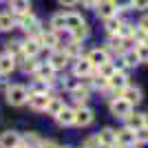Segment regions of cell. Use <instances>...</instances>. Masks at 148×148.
Wrapping results in <instances>:
<instances>
[{
  "mask_svg": "<svg viewBox=\"0 0 148 148\" xmlns=\"http://www.w3.org/2000/svg\"><path fill=\"white\" fill-rule=\"evenodd\" d=\"M64 29L71 33V38L73 40H84V38L88 36V25H86V20L82 18L80 13H75V11H69L66 13V18H64Z\"/></svg>",
  "mask_w": 148,
  "mask_h": 148,
  "instance_id": "1",
  "label": "cell"
},
{
  "mask_svg": "<svg viewBox=\"0 0 148 148\" xmlns=\"http://www.w3.org/2000/svg\"><path fill=\"white\" fill-rule=\"evenodd\" d=\"M18 27L25 31L29 38H38V36H40V31H42V29H40V20H38L31 11L18 16Z\"/></svg>",
  "mask_w": 148,
  "mask_h": 148,
  "instance_id": "2",
  "label": "cell"
},
{
  "mask_svg": "<svg viewBox=\"0 0 148 148\" xmlns=\"http://www.w3.org/2000/svg\"><path fill=\"white\" fill-rule=\"evenodd\" d=\"M27 99H29V88L27 86L11 84V86L7 88V102L11 106H22V104H27Z\"/></svg>",
  "mask_w": 148,
  "mask_h": 148,
  "instance_id": "3",
  "label": "cell"
},
{
  "mask_svg": "<svg viewBox=\"0 0 148 148\" xmlns=\"http://www.w3.org/2000/svg\"><path fill=\"white\" fill-rule=\"evenodd\" d=\"M111 113H113V117H119V119H126L133 113V104H130L128 99H124L122 95L115 99H111Z\"/></svg>",
  "mask_w": 148,
  "mask_h": 148,
  "instance_id": "4",
  "label": "cell"
},
{
  "mask_svg": "<svg viewBox=\"0 0 148 148\" xmlns=\"http://www.w3.org/2000/svg\"><path fill=\"white\" fill-rule=\"evenodd\" d=\"M93 119H95V115H93V111L88 108L86 104L84 106H77L75 108V117H73V126H80V128H86V126H91Z\"/></svg>",
  "mask_w": 148,
  "mask_h": 148,
  "instance_id": "5",
  "label": "cell"
},
{
  "mask_svg": "<svg viewBox=\"0 0 148 148\" xmlns=\"http://www.w3.org/2000/svg\"><path fill=\"white\" fill-rule=\"evenodd\" d=\"M33 77H36V82L51 84V82H53V77H56V69L51 66L49 62H40V64H38V69L33 71Z\"/></svg>",
  "mask_w": 148,
  "mask_h": 148,
  "instance_id": "6",
  "label": "cell"
},
{
  "mask_svg": "<svg viewBox=\"0 0 148 148\" xmlns=\"http://www.w3.org/2000/svg\"><path fill=\"white\" fill-rule=\"evenodd\" d=\"M93 73H95V66L88 62V58H77V60H75V64H73V75L75 77H91Z\"/></svg>",
  "mask_w": 148,
  "mask_h": 148,
  "instance_id": "7",
  "label": "cell"
},
{
  "mask_svg": "<svg viewBox=\"0 0 148 148\" xmlns=\"http://www.w3.org/2000/svg\"><path fill=\"white\" fill-rule=\"evenodd\" d=\"M137 144V133L133 128H122V130H117V146H122V148H133Z\"/></svg>",
  "mask_w": 148,
  "mask_h": 148,
  "instance_id": "8",
  "label": "cell"
},
{
  "mask_svg": "<svg viewBox=\"0 0 148 148\" xmlns=\"http://www.w3.org/2000/svg\"><path fill=\"white\" fill-rule=\"evenodd\" d=\"M49 99L51 95L49 93H29V106L33 111H47V106H49Z\"/></svg>",
  "mask_w": 148,
  "mask_h": 148,
  "instance_id": "9",
  "label": "cell"
},
{
  "mask_svg": "<svg viewBox=\"0 0 148 148\" xmlns=\"http://www.w3.org/2000/svg\"><path fill=\"white\" fill-rule=\"evenodd\" d=\"M38 42H40V47H42V49H58V44H60V40H58V33L56 31H40V36L36 38Z\"/></svg>",
  "mask_w": 148,
  "mask_h": 148,
  "instance_id": "10",
  "label": "cell"
},
{
  "mask_svg": "<svg viewBox=\"0 0 148 148\" xmlns=\"http://www.w3.org/2000/svg\"><path fill=\"white\" fill-rule=\"evenodd\" d=\"M97 139H99V144L104 148H117V130H113V128H102L97 133Z\"/></svg>",
  "mask_w": 148,
  "mask_h": 148,
  "instance_id": "11",
  "label": "cell"
},
{
  "mask_svg": "<svg viewBox=\"0 0 148 148\" xmlns=\"http://www.w3.org/2000/svg\"><path fill=\"white\" fill-rule=\"evenodd\" d=\"M86 58H88V62H91L95 69L102 66V64H106V62H111V53H108V49H93V51H88Z\"/></svg>",
  "mask_w": 148,
  "mask_h": 148,
  "instance_id": "12",
  "label": "cell"
},
{
  "mask_svg": "<svg viewBox=\"0 0 148 148\" xmlns=\"http://www.w3.org/2000/svg\"><path fill=\"white\" fill-rule=\"evenodd\" d=\"M22 144V137L16 130H5L0 135V148H18Z\"/></svg>",
  "mask_w": 148,
  "mask_h": 148,
  "instance_id": "13",
  "label": "cell"
},
{
  "mask_svg": "<svg viewBox=\"0 0 148 148\" xmlns=\"http://www.w3.org/2000/svg\"><path fill=\"white\" fill-rule=\"evenodd\" d=\"M126 84H128V77H126L124 71H115V73L108 77V88H113V91H117V93H122Z\"/></svg>",
  "mask_w": 148,
  "mask_h": 148,
  "instance_id": "14",
  "label": "cell"
},
{
  "mask_svg": "<svg viewBox=\"0 0 148 148\" xmlns=\"http://www.w3.org/2000/svg\"><path fill=\"white\" fill-rule=\"evenodd\" d=\"M95 11H97V16L102 20H106V18H111V16H115L117 9H115V5H113V0H99V5L95 7Z\"/></svg>",
  "mask_w": 148,
  "mask_h": 148,
  "instance_id": "15",
  "label": "cell"
},
{
  "mask_svg": "<svg viewBox=\"0 0 148 148\" xmlns=\"http://www.w3.org/2000/svg\"><path fill=\"white\" fill-rule=\"evenodd\" d=\"M119 95H122L124 99H128L130 104H139V102H142V88H139V86H130V84H126Z\"/></svg>",
  "mask_w": 148,
  "mask_h": 148,
  "instance_id": "16",
  "label": "cell"
},
{
  "mask_svg": "<svg viewBox=\"0 0 148 148\" xmlns=\"http://www.w3.org/2000/svg\"><path fill=\"white\" fill-rule=\"evenodd\" d=\"M66 62H69V58H66V53L62 49H53V53H51V58H49V64L56 71H60V69H64L66 66Z\"/></svg>",
  "mask_w": 148,
  "mask_h": 148,
  "instance_id": "17",
  "label": "cell"
},
{
  "mask_svg": "<svg viewBox=\"0 0 148 148\" xmlns=\"http://www.w3.org/2000/svg\"><path fill=\"white\" fill-rule=\"evenodd\" d=\"M40 42H38L36 38H29V40H25L22 42V56L25 58H36L38 53H40Z\"/></svg>",
  "mask_w": 148,
  "mask_h": 148,
  "instance_id": "18",
  "label": "cell"
},
{
  "mask_svg": "<svg viewBox=\"0 0 148 148\" xmlns=\"http://www.w3.org/2000/svg\"><path fill=\"white\" fill-rule=\"evenodd\" d=\"M73 117H75V111L64 106V108L56 115V122H58V126H73Z\"/></svg>",
  "mask_w": 148,
  "mask_h": 148,
  "instance_id": "19",
  "label": "cell"
},
{
  "mask_svg": "<svg viewBox=\"0 0 148 148\" xmlns=\"http://www.w3.org/2000/svg\"><path fill=\"white\" fill-rule=\"evenodd\" d=\"M16 69V58L11 53H5V56H0V75H9Z\"/></svg>",
  "mask_w": 148,
  "mask_h": 148,
  "instance_id": "20",
  "label": "cell"
},
{
  "mask_svg": "<svg viewBox=\"0 0 148 148\" xmlns=\"http://www.w3.org/2000/svg\"><path fill=\"white\" fill-rule=\"evenodd\" d=\"M62 51L66 53L69 60H77V58H82V44H80V40H71Z\"/></svg>",
  "mask_w": 148,
  "mask_h": 148,
  "instance_id": "21",
  "label": "cell"
},
{
  "mask_svg": "<svg viewBox=\"0 0 148 148\" xmlns=\"http://www.w3.org/2000/svg\"><path fill=\"white\" fill-rule=\"evenodd\" d=\"M104 25H106V33H108V36H117L119 29H122V25H124V20H119L117 13H115V16H111V18L104 20Z\"/></svg>",
  "mask_w": 148,
  "mask_h": 148,
  "instance_id": "22",
  "label": "cell"
},
{
  "mask_svg": "<svg viewBox=\"0 0 148 148\" xmlns=\"http://www.w3.org/2000/svg\"><path fill=\"white\" fill-rule=\"evenodd\" d=\"M9 9H11V13H16V16H22V13L31 11V2L29 0H11Z\"/></svg>",
  "mask_w": 148,
  "mask_h": 148,
  "instance_id": "23",
  "label": "cell"
},
{
  "mask_svg": "<svg viewBox=\"0 0 148 148\" xmlns=\"http://www.w3.org/2000/svg\"><path fill=\"white\" fill-rule=\"evenodd\" d=\"M64 18H66V13L64 11H58V13H53L51 16V31H56V33H60V31H66L64 29Z\"/></svg>",
  "mask_w": 148,
  "mask_h": 148,
  "instance_id": "24",
  "label": "cell"
},
{
  "mask_svg": "<svg viewBox=\"0 0 148 148\" xmlns=\"http://www.w3.org/2000/svg\"><path fill=\"white\" fill-rule=\"evenodd\" d=\"M71 95H73V102L77 106H84L88 102V88L86 86H77V88H73L71 91Z\"/></svg>",
  "mask_w": 148,
  "mask_h": 148,
  "instance_id": "25",
  "label": "cell"
},
{
  "mask_svg": "<svg viewBox=\"0 0 148 148\" xmlns=\"http://www.w3.org/2000/svg\"><path fill=\"white\" fill-rule=\"evenodd\" d=\"M126 126L133 128V130L144 128V113H130L128 117H126Z\"/></svg>",
  "mask_w": 148,
  "mask_h": 148,
  "instance_id": "26",
  "label": "cell"
},
{
  "mask_svg": "<svg viewBox=\"0 0 148 148\" xmlns=\"http://www.w3.org/2000/svg\"><path fill=\"white\" fill-rule=\"evenodd\" d=\"M16 27V18H13L11 11H5L0 13V31H11Z\"/></svg>",
  "mask_w": 148,
  "mask_h": 148,
  "instance_id": "27",
  "label": "cell"
},
{
  "mask_svg": "<svg viewBox=\"0 0 148 148\" xmlns=\"http://www.w3.org/2000/svg\"><path fill=\"white\" fill-rule=\"evenodd\" d=\"M124 53V38L119 36H111V40H108V53Z\"/></svg>",
  "mask_w": 148,
  "mask_h": 148,
  "instance_id": "28",
  "label": "cell"
},
{
  "mask_svg": "<svg viewBox=\"0 0 148 148\" xmlns=\"http://www.w3.org/2000/svg\"><path fill=\"white\" fill-rule=\"evenodd\" d=\"M122 60H124V64H126V66H137V64H142V62H139V58H137V53H135V49L124 51V53H122Z\"/></svg>",
  "mask_w": 148,
  "mask_h": 148,
  "instance_id": "29",
  "label": "cell"
},
{
  "mask_svg": "<svg viewBox=\"0 0 148 148\" xmlns=\"http://www.w3.org/2000/svg\"><path fill=\"white\" fill-rule=\"evenodd\" d=\"M62 108H64V102H62V99H58V97H51V99H49V106H47V113L56 117Z\"/></svg>",
  "mask_w": 148,
  "mask_h": 148,
  "instance_id": "30",
  "label": "cell"
},
{
  "mask_svg": "<svg viewBox=\"0 0 148 148\" xmlns=\"http://www.w3.org/2000/svg\"><path fill=\"white\" fill-rule=\"evenodd\" d=\"M135 29H137L135 25H130V22H124L117 36H119V38H124V40H128V38H133V36H135Z\"/></svg>",
  "mask_w": 148,
  "mask_h": 148,
  "instance_id": "31",
  "label": "cell"
},
{
  "mask_svg": "<svg viewBox=\"0 0 148 148\" xmlns=\"http://www.w3.org/2000/svg\"><path fill=\"white\" fill-rule=\"evenodd\" d=\"M115 73V64L113 62H106V64H102V66H97V75H102V77H111V75Z\"/></svg>",
  "mask_w": 148,
  "mask_h": 148,
  "instance_id": "32",
  "label": "cell"
},
{
  "mask_svg": "<svg viewBox=\"0 0 148 148\" xmlns=\"http://www.w3.org/2000/svg\"><path fill=\"white\" fill-rule=\"evenodd\" d=\"M135 53L139 58V62H148V42H137Z\"/></svg>",
  "mask_w": 148,
  "mask_h": 148,
  "instance_id": "33",
  "label": "cell"
},
{
  "mask_svg": "<svg viewBox=\"0 0 148 148\" xmlns=\"http://www.w3.org/2000/svg\"><path fill=\"white\" fill-rule=\"evenodd\" d=\"M22 144H25L27 148H40V144H42V142H40V137H38L36 133H29V135L22 139Z\"/></svg>",
  "mask_w": 148,
  "mask_h": 148,
  "instance_id": "34",
  "label": "cell"
},
{
  "mask_svg": "<svg viewBox=\"0 0 148 148\" xmlns=\"http://www.w3.org/2000/svg\"><path fill=\"white\" fill-rule=\"evenodd\" d=\"M7 53H11L13 58H16V56H22V42H20V40H11L9 47H7Z\"/></svg>",
  "mask_w": 148,
  "mask_h": 148,
  "instance_id": "35",
  "label": "cell"
},
{
  "mask_svg": "<svg viewBox=\"0 0 148 148\" xmlns=\"http://www.w3.org/2000/svg\"><path fill=\"white\" fill-rule=\"evenodd\" d=\"M38 64H40V62H36V58H25V62H22V71H25V73H33V71L38 69Z\"/></svg>",
  "mask_w": 148,
  "mask_h": 148,
  "instance_id": "36",
  "label": "cell"
},
{
  "mask_svg": "<svg viewBox=\"0 0 148 148\" xmlns=\"http://www.w3.org/2000/svg\"><path fill=\"white\" fill-rule=\"evenodd\" d=\"M82 148H102V144H99L97 135H91V137H86V139H84Z\"/></svg>",
  "mask_w": 148,
  "mask_h": 148,
  "instance_id": "37",
  "label": "cell"
},
{
  "mask_svg": "<svg viewBox=\"0 0 148 148\" xmlns=\"http://www.w3.org/2000/svg\"><path fill=\"white\" fill-rule=\"evenodd\" d=\"M113 5L119 11H128V9H133V0H113Z\"/></svg>",
  "mask_w": 148,
  "mask_h": 148,
  "instance_id": "38",
  "label": "cell"
},
{
  "mask_svg": "<svg viewBox=\"0 0 148 148\" xmlns=\"http://www.w3.org/2000/svg\"><path fill=\"white\" fill-rule=\"evenodd\" d=\"M93 86L97 88V91H106V88H108V80L102 77V75H97V77L93 80Z\"/></svg>",
  "mask_w": 148,
  "mask_h": 148,
  "instance_id": "39",
  "label": "cell"
},
{
  "mask_svg": "<svg viewBox=\"0 0 148 148\" xmlns=\"http://www.w3.org/2000/svg\"><path fill=\"white\" fill-rule=\"evenodd\" d=\"M80 86V77H69V80H64V88L66 91H73V88Z\"/></svg>",
  "mask_w": 148,
  "mask_h": 148,
  "instance_id": "40",
  "label": "cell"
},
{
  "mask_svg": "<svg viewBox=\"0 0 148 148\" xmlns=\"http://www.w3.org/2000/svg\"><path fill=\"white\" fill-rule=\"evenodd\" d=\"M133 7L137 11H146L148 9V0H133Z\"/></svg>",
  "mask_w": 148,
  "mask_h": 148,
  "instance_id": "41",
  "label": "cell"
},
{
  "mask_svg": "<svg viewBox=\"0 0 148 148\" xmlns=\"http://www.w3.org/2000/svg\"><path fill=\"white\" fill-rule=\"evenodd\" d=\"M137 27H139V29H144V31L148 33V13H146V16H142V20L137 22Z\"/></svg>",
  "mask_w": 148,
  "mask_h": 148,
  "instance_id": "42",
  "label": "cell"
},
{
  "mask_svg": "<svg viewBox=\"0 0 148 148\" xmlns=\"http://www.w3.org/2000/svg\"><path fill=\"white\" fill-rule=\"evenodd\" d=\"M82 5L86 7V9H95L99 5V0H82Z\"/></svg>",
  "mask_w": 148,
  "mask_h": 148,
  "instance_id": "43",
  "label": "cell"
},
{
  "mask_svg": "<svg viewBox=\"0 0 148 148\" xmlns=\"http://www.w3.org/2000/svg\"><path fill=\"white\" fill-rule=\"evenodd\" d=\"M58 2H60L62 7H75L77 2H80V0H58Z\"/></svg>",
  "mask_w": 148,
  "mask_h": 148,
  "instance_id": "44",
  "label": "cell"
},
{
  "mask_svg": "<svg viewBox=\"0 0 148 148\" xmlns=\"http://www.w3.org/2000/svg\"><path fill=\"white\" fill-rule=\"evenodd\" d=\"M113 64H115V71H124V69H126V64H124V60H122V58H119L117 62H113Z\"/></svg>",
  "mask_w": 148,
  "mask_h": 148,
  "instance_id": "45",
  "label": "cell"
},
{
  "mask_svg": "<svg viewBox=\"0 0 148 148\" xmlns=\"http://www.w3.org/2000/svg\"><path fill=\"white\" fill-rule=\"evenodd\" d=\"M40 148H60V146H58L56 142H42V144H40Z\"/></svg>",
  "mask_w": 148,
  "mask_h": 148,
  "instance_id": "46",
  "label": "cell"
},
{
  "mask_svg": "<svg viewBox=\"0 0 148 148\" xmlns=\"http://www.w3.org/2000/svg\"><path fill=\"white\" fill-rule=\"evenodd\" d=\"M135 146H139V148H148V139H146V142H137Z\"/></svg>",
  "mask_w": 148,
  "mask_h": 148,
  "instance_id": "47",
  "label": "cell"
},
{
  "mask_svg": "<svg viewBox=\"0 0 148 148\" xmlns=\"http://www.w3.org/2000/svg\"><path fill=\"white\" fill-rule=\"evenodd\" d=\"M144 128L148 130V113H144Z\"/></svg>",
  "mask_w": 148,
  "mask_h": 148,
  "instance_id": "48",
  "label": "cell"
},
{
  "mask_svg": "<svg viewBox=\"0 0 148 148\" xmlns=\"http://www.w3.org/2000/svg\"><path fill=\"white\" fill-rule=\"evenodd\" d=\"M18 148H27V146H25V144H20V146H18Z\"/></svg>",
  "mask_w": 148,
  "mask_h": 148,
  "instance_id": "49",
  "label": "cell"
},
{
  "mask_svg": "<svg viewBox=\"0 0 148 148\" xmlns=\"http://www.w3.org/2000/svg\"><path fill=\"white\" fill-rule=\"evenodd\" d=\"M60 148H62V146H60ZM64 148H69V146H64Z\"/></svg>",
  "mask_w": 148,
  "mask_h": 148,
  "instance_id": "50",
  "label": "cell"
}]
</instances>
